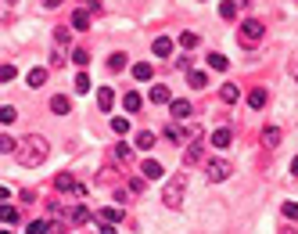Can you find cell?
<instances>
[{"mask_svg":"<svg viewBox=\"0 0 298 234\" xmlns=\"http://www.w3.org/2000/svg\"><path fill=\"white\" fill-rule=\"evenodd\" d=\"M47 155H51V144L40 137V133H29V137H22L18 141V148H15V159L25 166V170H36V166H44L47 162Z\"/></svg>","mask_w":298,"mask_h":234,"instance_id":"1","label":"cell"},{"mask_svg":"<svg viewBox=\"0 0 298 234\" xmlns=\"http://www.w3.org/2000/svg\"><path fill=\"white\" fill-rule=\"evenodd\" d=\"M183 191H187V173H176L173 180L165 184V191H162V202H165L169 209H180V206H183Z\"/></svg>","mask_w":298,"mask_h":234,"instance_id":"2","label":"cell"},{"mask_svg":"<svg viewBox=\"0 0 298 234\" xmlns=\"http://www.w3.org/2000/svg\"><path fill=\"white\" fill-rule=\"evenodd\" d=\"M259 40H263V22L259 18H244L241 29H237V44L241 47H255Z\"/></svg>","mask_w":298,"mask_h":234,"instance_id":"3","label":"cell"},{"mask_svg":"<svg viewBox=\"0 0 298 234\" xmlns=\"http://www.w3.org/2000/svg\"><path fill=\"white\" fill-rule=\"evenodd\" d=\"M205 177H208L212 184H219V180H227V177H230V166L216 159V162H208V166H205Z\"/></svg>","mask_w":298,"mask_h":234,"instance_id":"4","label":"cell"},{"mask_svg":"<svg viewBox=\"0 0 298 234\" xmlns=\"http://www.w3.org/2000/svg\"><path fill=\"white\" fill-rule=\"evenodd\" d=\"M54 187H58V191H76V194H83V184H79L72 173H58V177H54Z\"/></svg>","mask_w":298,"mask_h":234,"instance_id":"5","label":"cell"},{"mask_svg":"<svg viewBox=\"0 0 298 234\" xmlns=\"http://www.w3.org/2000/svg\"><path fill=\"white\" fill-rule=\"evenodd\" d=\"M140 173H144V180H162V177H165V170H162L155 159H147V162L140 166Z\"/></svg>","mask_w":298,"mask_h":234,"instance_id":"6","label":"cell"},{"mask_svg":"<svg viewBox=\"0 0 298 234\" xmlns=\"http://www.w3.org/2000/svg\"><path fill=\"white\" fill-rule=\"evenodd\" d=\"M230 141H234V133H230V126H219L216 133H212V144H216L219 151H223V148H230Z\"/></svg>","mask_w":298,"mask_h":234,"instance_id":"7","label":"cell"},{"mask_svg":"<svg viewBox=\"0 0 298 234\" xmlns=\"http://www.w3.org/2000/svg\"><path fill=\"white\" fill-rule=\"evenodd\" d=\"M151 51H155L158 58H169V54H173V40H169V36H158V40L151 44Z\"/></svg>","mask_w":298,"mask_h":234,"instance_id":"8","label":"cell"},{"mask_svg":"<svg viewBox=\"0 0 298 234\" xmlns=\"http://www.w3.org/2000/svg\"><path fill=\"white\" fill-rule=\"evenodd\" d=\"M68 108H72V101H68L65 94H54V97H51V112H54V115H68Z\"/></svg>","mask_w":298,"mask_h":234,"instance_id":"9","label":"cell"},{"mask_svg":"<svg viewBox=\"0 0 298 234\" xmlns=\"http://www.w3.org/2000/svg\"><path fill=\"white\" fill-rule=\"evenodd\" d=\"M25 83H29V87H44V83H47V69H29Z\"/></svg>","mask_w":298,"mask_h":234,"instance_id":"10","label":"cell"},{"mask_svg":"<svg viewBox=\"0 0 298 234\" xmlns=\"http://www.w3.org/2000/svg\"><path fill=\"white\" fill-rule=\"evenodd\" d=\"M151 101L155 105H173V94H169V87H151Z\"/></svg>","mask_w":298,"mask_h":234,"instance_id":"11","label":"cell"},{"mask_svg":"<svg viewBox=\"0 0 298 234\" xmlns=\"http://www.w3.org/2000/svg\"><path fill=\"white\" fill-rule=\"evenodd\" d=\"M97 105L108 112V108L115 105V90H111V87H101V90H97Z\"/></svg>","mask_w":298,"mask_h":234,"instance_id":"12","label":"cell"},{"mask_svg":"<svg viewBox=\"0 0 298 234\" xmlns=\"http://www.w3.org/2000/svg\"><path fill=\"white\" fill-rule=\"evenodd\" d=\"M263 144H266V148H277V144H280V126H266V130H263Z\"/></svg>","mask_w":298,"mask_h":234,"instance_id":"13","label":"cell"},{"mask_svg":"<svg viewBox=\"0 0 298 234\" xmlns=\"http://www.w3.org/2000/svg\"><path fill=\"white\" fill-rule=\"evenodd\" d=\"M198 44H201V36H198V32H191V29H183V32H180V47H187V51H194Z\"/></svg>","mask_w":298,"mask_h":234,"instance_id":"14","label":"cell"},{"mask_svg":"<svg viewBox=\"0 0 298 234\" xmlns=\"http://www.w3.org/2000/svg\"><path fill=\"white\" fill-rule=\"evenodd\" d=\"M169 112H173V119H187V115H191V101H173Z\"/></svg>","mask_w":298,"mask_h":234,"instance_id":"15","label":"cell"},{"mask_svg":"<svg viewBox=\"0 0 298 234\" xmlns=\"http://www.w3.org/2000/svg\"><path fill=\"white\" fill-rule=\"evenodd\" d=\"M122 105H126V112H140V105H144V97H140L137 90H130V94H126V97H122Z\"/></svg>","mask_w":298,"mask_h":234,"instance_id":"16","label":"cell"},{"mask_svg":"<svg viewBox=\"0 0 298 234\" xmlns=\"http://www.w3.org/2000/svg\"><path fill=\"white\" fill-rule=\"evenodd\" d=\"M137 148H140V151H151V148H155V133H151V130H140V133H137Z\"/></svg>","mask_w":298,"mask_h":234,"instance_id":"17","label":"cell"},{"mask_svg":"<svg viewBox=\"0 0 298 234\" xmlns=\"http://www.w3.org/2000/svg\"><path fill=\"white\" fill-rule=\"evenodd\" d=\"M266 105V90L263 87H255L251 94H248V108H263Z\"/></svg>","mask_w":298,"mask_h":234,"instance_id":"18","label":"cell"},{"mask_svg":"<svg viewBox=\"0 0 298 234\" xmlns=\"http://www.w3.org/2000/svg\"><path fill=\"white\" fill-rule=\"evenodd\" d=\"M133 80H140V83L151 80V65H147V61H137V65H133Z\"/></svg>","mask_w":298,"mask_h":234,"instance_id":"19","label":"cell"},{"mask_svg":"<svg viewBox=\"0 0 298 234\" xmlns=\"http://www.w3.org/2000/svg\"><path fill=\"white\" fill-rule=\"evenodd\" d=\"M25 230H29V234H47V230H54V223H51V220H32Z\"/></svg>","mask_w":298,"mask_h":234,"instance_id":"20","label":"cell"},{"mask_svg":"<svg viewBox=\"0 0 298 234\" xmlns=\"http://www.w3.org/2000/svg\"><path fill=\"white\" fill-rule=\"evenodd\" d=\"M97 220H101V223H119V220H122V209H101Z\"/></svg>","mask_w":298,"mask_h":234,"instance_id":"21","label":"cell"},{"mask_svg":"<svg viewBox=\"0 0 298 234\" xmlns=\"http://www.w3.org/2000/svg\"><path fill=\"white\" fill-rule=\"evenodd\" d=\"M187 80H191V87H194V90H201V87L208 83V76H205V72H198V69H191V72H187Z\"/></svg>","mask_w":298,"mask_h":234,"instance_id":"22","label":"cell"},{"mask_svg":"<svg viewBox=\"0 0 298 234\" xmlns=\"http://www.w3.org/2000/svg\"><path fill=\"white\" fill-rule=\"evenodd\" d=\"M108 69H111V72H122V69H126V54H122V51H115V54L108 58Z\"/></svg>","mask_w":298,"mask_h":234,"instance_id":"23","label":"cell"},{"mask_svg":"<svg viewBox=\"0 0 298 234\" xmlns=\"http://www.w3.org/2000/svg\"><path fill=\"white\" fill-rule=\"evenodd\" d=\"M72 61H76V69H87V65H90V54L83 51V47H76V51H72Z\"/></svg>","mask_w":298,"mask_h":234,"instance_id":"24","label":"cell"},{"mask_svg":"<svg viewBox=\"0 0 298 234\" xmlns=\"http://www.w3.org/2000/svg\"><path fill=\"white\" fill-rule=\"evenodd\" d=\"M87 90H90V76L79 69V76H76V94H87Z\"/></svg>","mask_w":298,"mask_h":234,"instance_id":"25","label":"cell"},{"mask_svg":"<svg viewBox=\"0 0 298 234\" xmlns=\"http://www.w3.org/2000/svg\"><path fill=\"white\" fill-rule=\"evenodd\" d=\"M237 97H241V94H237V87H234V83H223V105H234Z\"/></svg>","mask_w":298,"mask_h":234,"instance_id":"26","label":"cell"},{"mask_svg":"<svg viewBox=\"0 0 298 234\" xmlns=\"http://www.w3.org/2000/svg\"><path fill=\"white\" fill-rule=\"evenodd\" d=\"M208 65H212V69H219V72H223V69H227L230 61H227V58H223L219 51H212V54H208Z\"/></svg>","mask_w":298,"mask_h":234,"instance_id":"27","label":"cell"},{"mask_svg":"<svg viewBox=\"0 0 298 234\" xmlns=\"http://www.w3.org/2000/svg\"><path fill=\"white\" fill-rule=\"evenodd\" d=\"M183 159H187V162H201V144H198V141H191V148H187Z\"/></svg>","mask_w":298,"mask_h":234,"instance_id":"28","label":"cell"},{"mask_svg":"<svg viewBox=\"0 0 298 234\" xmlns=\"http://www.w3.org/2000/svg\"><path fill=\"white\" fill-rule=\"evenodd\" d=\"M72 25H76V29H87V25H90V15H87V11H76V15H72Z\"/></svg>","mask_w":298,"mask_h":234,"instance_id":"29","label":"cell"},{"mask_svg":"<svg viewBox=\"0 0 298 234\" xmlns=\"http://www.w3.org/2000/svg\"><path fill=\"white\" fill-rule=\"evenodd\" d=\"M115 159H119V162H130V159H133V155H130V144H115Z\"/></svg>","mask_w":298,"mask_h":234,"instance_id":"30","label":"cell"},{"mask_svg":"<svg viewBox=\"0 0 298 234\" xmlns=\"http://www.w3.org/2000/svg\"><path fill=\"white\" fill-rule=\"evenodd\" d=\"M219 15H223V18H234V15H237V4H234V0H223V4H219Z\"/></svg>","mask_w":298,"mask_h":234,"instance_id":"31","label":"cell"},{"mask_svg":"<svg viewBox=\"0 0 298 234\" xmlns=\"http://www.w3.org/2000/svg\"><path fill=\"white\" fill-rule=\"evenodd\" d=\"M111 130H115V133H126V130H130V119H122V115H115V119H111Z\"/></svg>","mask_w":298,"mask_h":234,"instance_id":"32","label":"cell"},{"mask_svg":"<svg viewBox=\"0 0 298 234\" xmlns=\"http://www.w3.org/2000/svg\"><path fill=\"white\" fill-rule=\"evenodd\" d=\"M72 220H76V223L90 220V209H87V206H76V209H72Z\"/></svg>","mask_w":298,"mask_h":234,"instance_id":"33","label":"cell"},{"mask_svg":"<svg viewBox=\"0 0 298 234\" xmlns=\"http://www.w3.org/2000/svg\"><path fill=\"white\" fill-rule=\"evenodd\" d=\"M280 209H284V216H287V220H298V202H284Z\"/></svg>","mask_w":298,"mask_h":234,"instance_id":"34","label":"cell"},{"mask_svg":"<svg viewBox=\"0 0 298 234\" xmlns=\"http://www.w3.org/2000/svg\"><path fill=\"white\" fill-rule=\"evenodd\" d=\"M0 216H4V223H15V220H18L15 206H4V209H0Z\"/></svg>","mask_w":298,"mask_h":234,"instance_id":"35","label":"cell"},{"mask_svg":"<svg viewBox=\"0 0 298 234\" xmlns=\"http://www.w3.org/2000/svg\"><path fill=\"white\" fill-rule=\"evenodd\" d=\"M15 115H18V112H15L11 105H4V112H0V119H4V123H15Z\"/></svg>","mask_w":298,"mask_h":234,"instance_id":"36","label":"cell"},{"mask_svg":"<svg viewBox=\"0 0 298 234\" xmlns=\"http://www.w3.org/2000/svg\"><path fill=\"white\" fill-rule=\"evenodd\" d=\"M0 80H4V83L15 80V65H4V69H0Z\"/></svg>","mask_w":298,"mask_h":234,"instance_id":"37","label":"cell"},{"mask_svg":"<svg viewBox=\"0 0 298 234\" xmlns=\"http://www.w3.org/2000/svg\"><path fill=\"white\" fill-rule=\"evenodd\" d=\"M165 141H180V130L176 126H165Z\"/></svg>","mask_w":298,"mask_h":234,"instance_id":"38","label":"cell"},{"mask_svg":"<svg viewBox=\"0 0 298 234\" xmlns=\"http://www.w3.org/2000/svg\"><path fill=\"white\" fill-rule=\"evenodd\" d=\"M130 191H137V194H140V191H144V180H140V177H133V180H130Z\"/></svg>","mask_w":298,"mask_h":234,"instance_id":"39","label":"cell"},{"mask_svg":"<svg viewBox=\"0 0 298 234\" xmlns=\"http://www.w3.org/2000/svg\"><path fill=\"white\" fill-rule=\"evenodd\" d=\"M83 4H87L90 11H101V4H97V0H83Z\"/></svg>","mask_w":298,"mask_h":234,"instance_id":"40","label":"cell"},{"mask_svg":"<svg viewBox=\"0 0 298 234\" xmlns=\"http://www.w3.org/2000/svg\"><path fill=\"white\" fill-rule=\"evenodd\" d=\"M101 234H115V227L111 223H101Z\"/></svg>","mask_w":298,"mask_h":234,"instance_id":"41","label":"cell"},{"mask_svg":"<svg viewBox=\"0 0 298 234\" xmlns=\"http://www.w3.org/2000/svg\"><path fill=\"white\" fill-rule=\"evenodd\" d=\"M291 173L298 177V155H294V159H291Z\"/></svg>","mask_w":298,"mask_h":234,"instance_id":"42","label":"cell"},{"mask_svg":"<svg viewBox=\"0 0 298 234\" xmlns=\"http://www.w3.org/2000/svg\"><path fill=\"white\" fill-rule=\"evenodd\" d=\"M61 4V0H44V8H58Z\"/></svg>","mask_w":298,"mask_h":234,"instance_id":"43","label":"cell"}]
</instances>
